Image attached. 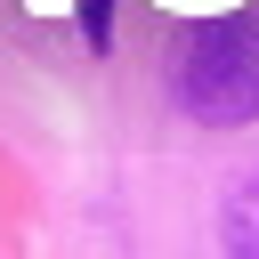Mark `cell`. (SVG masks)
Listing matches in <instances>:
<instances>
[{"label":"cell","mask_w":259,"mask_h":259,"mask_svg":"<svg viewBox=\"0 0 259 259\" xmlns=\"http://www.w3.org/2000/svg\"><path fill=\"white\" fill-rule=\"evenodd\" d=\"M170 89L194 121H251L259 113V32L251 24H194V40L170 65Z\"/></svg>","instance_id":"obj_1"},{"label":"cell","mask_w":259,"mask_h":259,"mask_svg":"<svg viewBox=\"0 0 259 259\" xmlns=\"http://www.w3.org/2000/svg\"><path fill=\"white\" fill-rule=\"evenodd\" d=\"M219 259H259V170L235 178V194L219 210Z\"/></svg>","instance_id":"obj_2"},{"label":"cell","mask_w":259,"mask_h":259,"mask_svg":"<svg viewBox=\"0 0 259 259\" xmlns=\"http://www.w3.org/2000/svg\"><path fill=\"white\" fill-rule=\"evenodd\" d=\"M81 32H89V49H105L113 40V0H81Z\"/></svg>","instance_id":"obj_3"}]
</instances>
